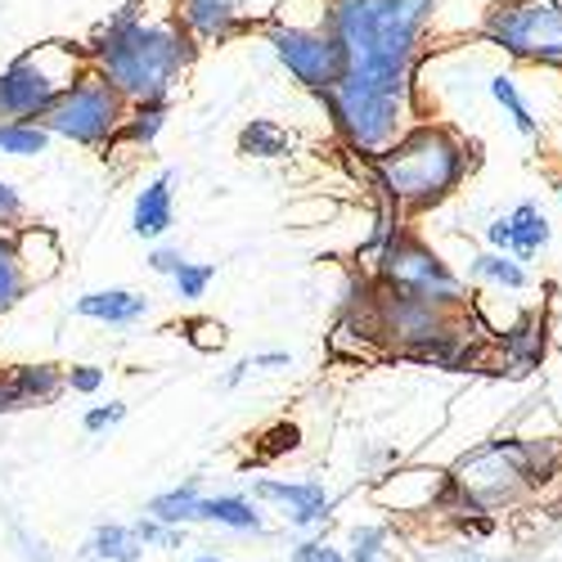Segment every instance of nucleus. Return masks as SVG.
<instances>
[{"mask_svg":"<svg viewBox=\"0 0 562 562\" xmlns=\"http://www.w3.org/2000/svg\"><path fill=\"white\" fill-rule=\"evenodd\" d=\"M491 5H518V0H491Z\"/></svg>","mask_w":562,"mask_h":562,"instance_id":"a19ab883","label":"nucleus"},{"mask_svg":"<svg viewBox=\"0 0 562 562\" xmlns=\"http://www.w3.org/2000/svg\"><path fill=\"white\" fill-rule=\"evenodd\" d=\"M549 239H553V225H549V216H544L540 203H518L513 212H504V216H495V221L486 225L491 252L518 257V261L540 257V252L549 248Z\"/></svg>","mask_w":562,"mask_h":562,"instance_id":"9b49d317","label":"nucleus"},{"mask_svg":"<svg viewBox=\"0 0 562 562\" xmlns=\"http://www.w3.org/2000/svg\"><path fill=\"white\" fill-rule=\"evenodd\" d=\"M194 522H212L225 531H244V536H261L266 531V513L252 495H203Z\"/></svg>","mask_w":562,"mask_h":562,"instance_id":"f3484780","label":"nucleus"},{"mask_svg":"<svg viewBox=\"0 0 562 562\" xmlns=\"http://www.w3.org/2000/svg\"><path fill=\"white\" fill-rule=\"evenodd\" d=\"M184 261H190V257H184L180 248H167V244H154V248H149V270H154V274H167V279H171Z\"/></svg>","mask_w":562,"mask_h":562,"instance_id":"f704fd0d","label":"nucleus"},{"mask_svg":"<svg viewBox=\"0 0 562 562\" xmlns=\"http://www.w3.org/2000/svg\"><path fill=\"white\" fill-rule=\"evenodd\" d=\"M55 145V135L41 122H0V154L5 158H41Z\"/></svg>","mask_w":562,"mask_h":562,"instance_id":"393cba45","label":"nucleus"},{"mask_svg":"<svg viewBox=\"0 0 562 562\" xmlns=\"http://www.w3.org/2000/svg\"><path fill=\"white\" fill-rule=\"evenodd\" d=\"M180 27L194 36V45H225L234 36L252 32V19L244 14L239 0H171Z\"/></svg>","mask_w":562,"mask_h":562,"instance_id":"f8f14e48","label":"nucleus"},{"mask_svg":"<svg viewBox=\"0 0 562 562\" xmlns=\"http://www.w3.org/2000/svg\"><path fill=\"white\" fill-rule=\"evenodd\" d=\"M72 311L81 319L109 324V329H131V324H139L154 306H149L145 293H131V289H95V293H81L72 302Z\"/></svg>","mask_w":562,"mask_h":562,"instance_id":"2eb2a0df","label":"nucleus"},{"mask_svg":"<svg viewBox=\"0 0 562 562\" xmlns=\"http://www.w3.org/2000/svg\"><path fill=\"white\" fill-rule=\"evenodd\" d=\"M184 338H190L199 351H221L225 347V329L216 319H190L184 324Z\"/></svg>","mask_w":562,"mask_h":562,"instance_id":"473e14b6","label":"nucleus"},{"mask_svg":"<svg viewBox=\"0 0 562 562\" xmlns=\"http://www.w3.org/2000/svg\"><path fill=\"white\" fill-rule=\"evenodd\" d=\"M86 59L126 104L171 100L199 45L180 27L171 0H126L86 41Z\"/></svg>","mask_w":562,"mask_h":562,"instance_id":"f03ea898","label":"nucleus"},{"mask_svg":"<svg viewBox=\"0 0 562 562\" xmlns=\"http://www.w3.org/2000/svg\"><path fill=\"white\" fill-rule=\"evenodd\" d=\"M23 409H27L23 392L14 387V379H10V369H0V418H10V414H23Z\"/></svg>","mask_w":562,"mask_h":562,"instance_id":"c9c22d12","label":"nucleus"},{"mask_svg":"<svg viewBox=\"0 0 562 562\" xmlns=\"http://www.w3.org/2000/svg\"><path fill=\"white\" fill-rule=\"evenodd\" d=\"M491 100L504 109V117L513 122V126H518L527 139H536L540 135V122L531 117V104L522 100V90H518V81H513L508 72H495L491 77Z\"/></svg>","mask_w":562,"mask_h":562,"instance_id":"a878e982","label":"nucleus"},{"mask_svg":"<svg viewBox=\"0 0 562 562\" xmlns=\"http://www.w3.org/2000/svg\"><path fill=\"white\" fill-rule=\"evenodd\" d=\"M64 369L68 364H55V360H27V364H10V379L23 392L27 409H45V405H55L68 392Z\"/></svg>","mask_w":562,"mask_h":562,"instance_id":"a211bd4d","label":"nucleus"},{"mask_svg":"<svg viewBox=\"0 0 562 562\" xmlns=\"http://www.w3.org/2000/svg\"><path fill=\"white\" fill-rule=\"evenodd\" d=\"M194 562H225V558H212V553H207V558H194Z\"/></svg>","mask_w":562,"mask_h":562,"instance_id":"ea45409f","label":"nucleus"},{"mask_svg":"<svg viewBox=\"0 0 562 562\" xmlns=\"http://www.w3.org/2000/svg\"><path fill=\"white\" fill-rule=\"evenodd\" d=\"M289 562H347V553L329 540H302V544H293Z\"/></svg>","mask_w":562,"mask_h":562,"instance_id":"72a5a7b5","label":"nucleus"},{"mask_svg":"<svg viewBox=\"0 0 562 562\" xmlns=\"http://www.w3.org/2000/svg\"><path fill=\"white\" fill-rule=\"evenodd\" d=\"M19 225H27V203L19 194V184L0 176V234H14Z\"/></svg>","mask_w":562,"mask_h":562,"instance_id":"c756f323","label":"nucleus"},{"mask_svg":"<svg viewBox=\"0 0 562 562\" xmlns=\"http://www.w3.org/2000/svg\"><path fill=\"white\" fill-rule=\"evenodd\" d=\"M248 373H252V356H248V360H239V364H234V369L225 373V379H221V387H225V392H234V387H239V383L248 379Z\"/></svg>","mask_w":562,"mask_h":562,"instance_id":"58836bf2","label":"nucleus"},{"mask_svg":"<svg viewBox=\"0 0 562 562\" xmlns=\"http://www.w3.org/2000/svg\"><path fill=\"white\" fill-rule=\"evenodd\" d=\"M167 117H171V100H145V104H131V109H126V122H122V131H117V139H113V149H117V145L149 149L154 139L162 135Z\"/></svg>","mask_w":562,"mask_h":562,"instance_id":"4be33fe9","label":"nucleus"},{"mask_svg":"<svg viewBox=\"0 0 562 562\" xmlns=\"http://www.w3.org/2000/svg\"><path fill=\"white\" fill-rule=\"evenodd\" d=\"M252 27L274 50V59L284 64V72L302 90H311V95H329V90L342 81L347 59H342V45L334 41V32L324 27V19L297 23L289 14H270L266 23H252Z\"/></svg>","mask_w":562,"mask_h":562,"instance_id":"6e6552de","label":"nucleus"},{"mask_svg":"<svg viewBox=\"0 0 562 562\" xmlns=\"http://www.w3.org/2000/svg\"><path fill=\"white\" fill-rule=\"evenodd\" d=\"M558 199H562V180H558Z\"/></svg>","mask_w":562,"mask_h":562,"instance_id":"79ce46f5","label":"nucleus"},{"mask_svg":"<svg viewBox=\"0 0 562 562\" xmlns=\"http://www.w3.org/2000/svg\"><path fill=\"white\" fill-rule=\"evenodd\" d=\"M468 274H473L477 284H495V289H508V293L531 289V270L518 257H504V252H477L473 261H468Z\"/></svg>","mask_w":562,"mask_h":562,"instance_id":"5701e85b","label":"nucleus"},{"mask_svg":"<svg viewBox=\"0 0 562 562\" xmlns=\"http://www.w3.org/2000/svg\"><path fill=\"white\" fill-rule=\"evenodd\" d=\"M477 32L499 45L508 59L562 68V0H518V5H491Z\"/></svg>","mask_w":562,"mask_h":562,"instance_id":"1a4fd4ad","label":"nucleus"},{"mask_svg":"<svg viewBox=\"0 0 562 562\" xmlns=\"http://www.w3.org/2000/svg\"><path fill=\"white\" fill-rule=\"evenodd\" d=\"M77 558L81 562H139L145 558V544L131 531V522H100L77 549Z\"/></svg>","mask_w":562,"mask_h":562,"instance_id":"6ab92c4d","label":"nucleus"},{"mask_svg":"<svg viewBox=\"0 0 562 562\" xmlns=\"http://www.w3.org/2000/svg\"><path fill=\"white\" fill-rule=\"evenodd\" d=\"M212 279H216V261H184L171 274V289H176L180 302H203L207 289H212Z\"/></svg>","mask_w":562,"mask_h":562,"instance_id":"cd10ccee","label":"nucleus"},{"mask_svg":"<svg viewBox=\"0 0 562 562\" xmlns=\"http://www.w3.org/2000/svg\"><path fill=\"white\" fill-rule=\"evenodd\" d=\"M347 562H396L392 527L387 522H360L347 531Z\"/></svg>","mask_w":562,"mask_h":562,"instance_id":"b1692460","label":"nucleus"},{"mask_svg":"<svg viewBox=\"0 0 562 562\" xmlns=\"http://www.w3.org/2000/svg\"><path fill=\"white\" fill-rule=\"evenodd\" d=\"M252 369H289V351H257Z\"/></svg>","mask_w":562,"mask_h":562,"instance_id":"4c0bfd02","label":"nucleus"},{"mask_svg":"<svg viewBox=\"0 0 562 562\" xmlns=\"http://www.w3.org/2000/svg\"><path fill=\"white\" fill-rule=\"evenodd\" d=\"M27 279L19 270V257H14V239L10 234H0V315H10L23 297H27Z\"/></svg>","mask_w":562,"mask_h":562,"instance_id":"bb28decb","label":"nucleus"},{"mask_svg":"<svg viewBox=\"0 0 562 562\" xmlns=\"http://www.w3.org/2000/svg\"><path fill=\"white\" fill-rule=\"evenodd\" d=\"M495 351H499V373H508V379H527L531 369H540L544 360V319L540 315H527L518 319L513 329H504L495 338Z\"/></svg>","mask_w":562,"mask_h":562,"instance_id":"dca6fc26","label":"nucleus"},{"mask_svg":"<svg viewBox=\"0 0 562 562\" xmlns=\"http://www.w3.org/2000/svg\"><path fill=\"white\" fill-rule=\"evenodd\" d=\"M562 473V441L553 437H495L477 450H468L450 473L441 491L446 518L459 513H504L527 491L544 486L549 477Z\"/></svg>","mask_w":562,"mask_h":562,"instance_id":"7ed1b4c3","label":"nucleus"},{"mask_svg":"<svg viewBox=\"0 0 562 562\" xmlns=\"http://www.w3.org/2000/svg\"><path fill=\"white\" fill-rule=\"evenodd\" d=\"M257 504H274L284 513V522L297 531H315L338 513V495L324 491L319 482H279V477H257L252 482Z\"/></svg>","mask_w":562,"mask_h":562,"instance_id":"9d476101","label":"nucleus"},{"mask_svg":"<svg viewBox=\"0 0 562 562\" xmlns=\"http://www.w3.org/2000/svg\"><path fill=\"white\" fill-rule=\"evenodd\" d=\"M441 0H324V27L342 45L347 72L319 95L342 145L379 158L409 131L414 68Z\"/></svg>","mask_w":562,"mask_h":562,"instance_id":"f257e3e1","label":"nucleus"},{"mask_svg":"<svg viewBox=\"0 0 562 562\" xmlns=\"http://www.w3.org/2000/svg\"><path fill=\"white\" fill-rule=\"evenodd\" d=\"M64 379H68V392H77V396H95V392L104 387V379H109V369H100V364H68V369H64Z\"/></svg>","mask_w":562,"mask_h":562,"instance_id":"7c9ffc66","label":"nucleus"},{"mask_svg":"<svg viewBox=\"0 0 562 562\" xmlns=\"http://www.w3.org/2000/svg\"><path fill=\"white\" fill-rule=\"evenodd\" d=\"M90 68L86 45L41 41L0 68V122H41L50 104Z\"/></svg>","mask_w":562,"mask_h":562,"instance_id":"39448f33","label":"nucleus"},{"mask_svg":"<svg viewBox=\"0 0 562 562\" xmlns=\"http://www.w3.org/2000/svg\"><path fill=\"white\" fill-rule=\"evenodd\" d=\"M446 562H518V558H486V553H477L473 544H459V549H450Z\"/></svg>","mask_w":562,"mask_h":562,"instance_id":"e433bc0d","label":"nucleus"},{"mask_svg":"<svg viewBox=\"0 0 562 562\" xmlns=\"http://www.w3.org/2000/svg\"><path fill=\"white\" fill-rule=\"evenodd\" d=\"M293 149H297V135L284 122H274V117H248L239 126V154L244 158L279 162V158H289Z\"/></svg>","mask_w":562,"mask_h":562,"instance_id":"aec40b11","label":"nucleus"},{"mask_svg":"<svg viewBox=\"0 0 562 562\" xmlns=\"http://www.w3.org/2000/svg\"><path fill=\"white\" fill-rule=\"evenodd\" d=\"M373 284L405 297V302H424V306H441V311L468 306L463 279L405 225L373 252Z\"/></svg>","mask_w":562,"mask_h":562,"instance_id":"423d86ee","label":"nucleus"},{"mask_svg":"<svg viewBox=\"0 0 562 562\" xmlns=\"http://www.w3.org/2000/svg\"><path fill=\"white\" fill-rule=\"evenodd\" d=\"M126 418V405L122 401H109V405H95V409H86V418H81V428L90 432V437H100V432H113L117 424Z\"/></svg>","mask_w":562,"mask_h":562,"instance_id":"2f4dec72","label":"nucleus"},{"mask_svg":"<svg viewBox=\"0 0 562 562\" xmlns=\"http://www.w3.org/2000/svg\"><path fill=\"white\" fill-rule=\"evenodd\" d=\"M171 184H176V171H158L145 190L135 194V207H131V229H135V239H145V244H162L171 225H176V194H171Z\"/></svg>","mask_w":562,"mask_h":562,"instance_id":"4468645a","label":"nucleus"},{"mask_svg":"<svg viewBox=\"0 0 562 562\" xmlns=\"http://www.w3.org/2000/svg\"><path fill=\"white\" fill-rule=\"evenodd\" d=\"M199 499H203V482L199 477H184L180 486L171 491H158L149 499V518L162 522V527H194V513H199Z\"/></svg>","mask_w":562,"mask_h":562,"instance_id":"412c9836","label":"nucleus"},{"mask_svg":"<svg viewBox=\"0 0 562 562\" xmlns=\"http://www.w3.org/2000/svg\"><path fill=\"white\" fill-rule=\"evenodd\" d=\"M14 257H19V270L27 279V289H41V284H50V279L64 270V244H59V234L50 225H19L14 234Z\"/></svg>","mask_w":562,"mask_h":562,"instance_id":"ddd939ff","label":"nucleus"},{"mask_svg":"<svg viewBox=\"0 0 562 562\" xmlns=\"http://www.w3.org/2000/svg\"><path fill=\"white\" fill-rule=\"evenodd\" d=\"M126 100L95 72L86 68L64 95L50 104V113L41 117V126L55 139H68L77 149H113V139L126 122Z\"/></svg>","mask_w":562,"mask_h":562,"instance_id":"0eeeda50","label":"nucleus"},{"mask_svg":"<svg viewBox=\"0 0 562 562\" xmlns=\"http://www.w3.org/2000/svg\"><path fill=\"white\" fill-rule=\"evenodd\" d=\"M473 171L468 139L441 122L409 126L392 149L369 158V180L392 212H428L441 207Z\"/></svg>","mask_w":562,"mask_h":562,"instance_id":"20e7f679","label":"nucleus"},{"mask_svg":"<svg viewBox=\"0 0 562 562\" xmlns=\"http://www.w3.org/2000/svg\"><path fill=\"white\" fill-rule=\"evenodd\" d=\"M131 531L139 536V544H145V549H184V527H162V522L149 518V513H145V518H135Z\"/></svg>","mask_w":562,"mask_h":562,"instance_id":"c85d7f7f","label":"nucleus"}]
</instances>
